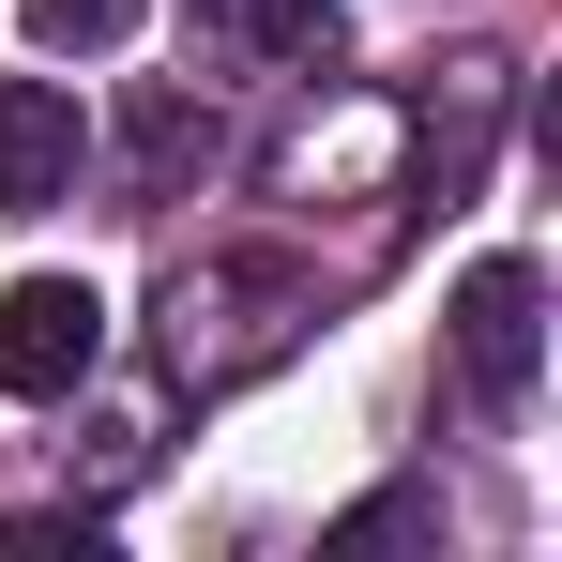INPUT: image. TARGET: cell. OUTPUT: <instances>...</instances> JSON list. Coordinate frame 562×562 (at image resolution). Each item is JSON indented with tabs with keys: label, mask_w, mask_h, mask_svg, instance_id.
<instances>
[{
	"label": "cell",
	"mask_w": 562,
	"mask_h": 562,
	"mask_svg": "<svg viewBox=\"0 0 562 562\" xmlns=\"http://www.w3.org/2000/svg\"><path fill=\"white\" fill-rule=\"evenodd\" d=\"M289 319H304V274L289 259H198L168 289V366L183 380H244V366L289 350Z\"/></svg>",
	"instance_id": "1"
},
{
	"label": "cell",
	"mask_w": 562,
	"mask_h": 562,
	"mask_svg": "<svg viewBox=\"0 0 562 562\" xmlns=\"http://www.w3.org/2000/svg\"><path fill=\"white\" fill-rule=\"evenodd\" d=\"M532 366H548V274H532V259H471L457 274V380L486 411H517Z\"/></svg>",
	"instance_id": "2"
},
{
	"label": "cell",
	"mask_w": 562,
	"mask_h": 562,
	"mask_svg": "<svg viewBox=\"0 0 562 562\" xmlns=\"http://www.w3.org/2000/svg\"><path fill=\"white\" fill-rule=\"evenodd\" d=\"M92 366H106L92 274H15L0 289V395H77Z\"/></svg>",
	"instance_id": "3"
},
{
	"label": "cell",
	"mask_w": 562,
	"mask_h": 562,
	"mask_svg": "<svg viewBox=\"0 0 562 562\" xmlns=\"http://www.w3.org/2000/svg\"><path fill=\"white\" fill-rule=\"evenodd\" d=\"M77 153H92L77 92H46V77H0V213H46V198H77Z\"/></svg>",
	"instance_id": "4"
},
{
	"label": "cell",
	"mask_w": 562,
	"mask_h": 562,
	"mask_svg": "<svg viewBox=\"0 0 562 562\" xmlns=\"http://www.w3.org/2000/svg\"><path fill=\"white\" fill-rule=\"evenodd\" d=\"M122 168H137V198H183V168H213V106L198 92H137L122 106Z\"/></svg>",
	"instance_id": "5"
},
{
	"label": "cell",
	"mask_w": 562,
	"mask_h": 562,
	"mask_svg": "<svg viewBox=\"0 0 562 562\" xmlns=\"http://www.w3.org/2000/svg\"><path fill=\"white\" fill-rule=\"evenodd\" d=\"M198 15H213L244 61H319V46H335V0H198Z\"/></svg>",
	"instance_id": "6"
},
{
	"label": "cell",
	"mask_w": 562,
	"mask_h": 562,
	"mask_svg": "<svg viewBox=\"0 0 562 562\" xmlns=\"http://www.w3.org/2000/svg\"><path fill=\"white\" fill-rule=\"evenodd\" d=\"M15 31H31L46 61H61V46L92 61V46H122V31H137V0H15Z\"/></svg>",
	"instance_id": "7"
},
{
	"label": "cell",
	"mask_w": 562,
	"mask_h": 562,
	"mask_svg": "<svg viewBox=\"0 0 562 562\" xmlns=\"http://www.w3.org/2000/svg\"><path fill=\"white\" fill-rule=\"evenodd\" d=\"M411 517H426V502H411V486H380V502H350V517H335V548H395Z\"/></svg>",
	"instance_id": "8"
}]
</instances>
